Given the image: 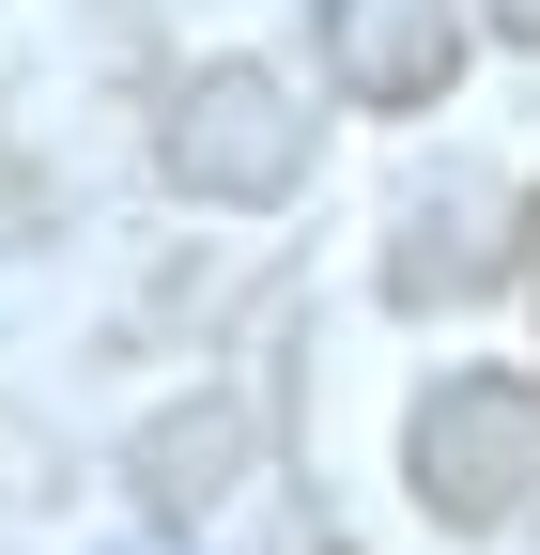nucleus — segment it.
<instances>
[]
</instances>
